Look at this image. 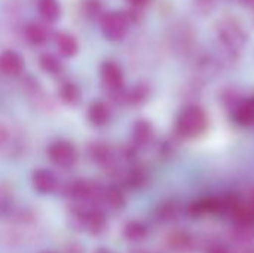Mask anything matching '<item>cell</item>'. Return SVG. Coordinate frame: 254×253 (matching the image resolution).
<instances>
[{
    "mask_svg": "<svg viewBox=\"0 0 254 253\" xmlns=\"http://www.w3.org/2000/svg\"><path fill=\"white\" fill-rule=\"evenodd\" d=\"M39 10L43 18L49 21H55L60 15V4L57 3V0H40Z\"/></svg>",
    "mask_w": 254,
    "mask_h": 253,
    "instance_id": "obj_17",
    "label": "cell"
},
{
    "mask_svg": "<svg viewBox=\"0 0 254 253\" xmlns=\"http://www.w3.org/2000/svg\"><path fill=\"white\" fill-rule=\"evenodd\" d=\"M80 215H82V219H83V222H85V225H86V228H88L89 233L100 234L104 230V227H106V218H104V215L100 210L91 209V210H85Z\"/></svg>",
    "mask_w": 254,
    "mask_h": 253,
    "instance_id": "obj_12",
    "label": "cell"
},
{
    "mask_svg": "<svg viewBox=\"0 0 254 253\" xmlns=\"http://www.w3.org/2000/svg\"><path fill=\"white\" fill-rule=\"evenodd\" d=\"M217 36L229 54H238L246 45V33L235 18H223L217 24Z\"/></svg>",
    "mask_w": 254,
    "mask_h": 253,
    "instance_id": "obj_2",
    "label": "cell"
},
{
    "mask_svg": "<svg viewBox=\"0 0 254 253\" xmlns=\"http://www.w3.org/2000/svg\"><path fill=\"white\" fill-rule=\"evenodd\" d=\"M31 183L33 188L40 192V194H51L57 189L58 186V179L55 177V174L49 170L45 169H39L33 173L31 176Z\"/></svg>",
    "mask_w": 254,
    "mask_h": 253,
    "instance_id": "obj_7",
    "label": "cell"
},
{
    "mask_svg": "<svg viewBox=\"0 0 254 253\" xmlns=\"http://www.w3.org/2000/svg\"><path fill=\"white\" fill-rule=\"evenodd\" d=\"M101 201L110 209H122L125 206V197L116 186H109L101 191Z\"/></svg>",
    "mask_w": 254,
    "mask_h": 253,
    "instance_id": "obj_14",
    "label": "cell"
},
{
    "mask_svg": "<svg viewBox=\"0 0 254 253\" xmlns=\"http://www.w3.org/2000/svg\"><path fill=\"white\" fill-rule=\"evenodd\" d=\"M244 253H254V248H252V246H246V248H244Z\"/></svg>",
    "mask_w": 254,
    "mask_h": 253,
    "instance_id": "obj_25",
    "label": "cell"
},
{
    "mask_svg": "<svg viewBox=\"0 0 254 253\" xmlns=\"http://www.w3.org/2000/svg\"><path fill=\"white\" fill-rule=\"evenodd\" d=\"M25 34H27V39L34 45H40L46 40V31L39 24H30L25 30Z\"/></svg>",
    "mask_w": 254,
    "mask_h": 253,
    "instance_id": "obj_19",
    "label": "cell"
},
{
    "mask_svg": "<svg viewBox=\"0 0 254 253\" xmlns=\"http://www.w3.org/2000/svg\"><path fill=\"white\" fill-rule=\"evenodd\" d=\"M101 191H98L97 185H94L89 180H83V179H76V180L70 182L68 186H67L68 195L73 197L74 200H79V201H85V200L94 198L97 194L101 197Z\"/></svg>",
    "mask_w": 254,
    "mask_h": 253,
    "instance_id": "obj_5",
    "label": "cell"
},
{
    "mask_svg": "<svg viewBox=\"0 0 254 253\" xmlns=\"http://www.w3.org/2000/svg\"><path fill=\"white\" fill-rule=\"evenodd\" d=\"M149 0H131V3L132 4H135V6H143V4H146Z\"/></svg>",
    "mask_w": 254,
    "mask_h": 253,
    "instance_id": "obj_24",
    "label": "cell"
},
{
    "mask_svg": "<svg viewBox=\"0 0 254 253\" xmlns=\"http://www.w3.org/2000/svg\"><path fill=\"white\" fill-rule=\"evenodd\" d=\"M250 204L254 207V192H253V195H252V201H250Z\"/></svg>",
    "mask_w": 254,
    "mask_h": 253,
    "instance_id": "obj_27",
    "label": "cell"
},
{
    "mask_svg": "<svg viewBox=\"0 0 254 253\" xmlns=\"http://www.w3.org/2000/svg\"><path fill=\"white\" fill-rule=\"evenodd\" d=\"M57 48L63 57H73L77 52V42L68 33H60L55 39Z\"/></svg>",
    "mask_w": 254,
    "mask_h": 253,
    "instance_id": "obj_15",
    "label": "cell"
},
{
    "mask_svg": "<svg viewBox=\"0 0 254 253\" xmlns=\"http://www.w3.org/2000/svg\"><path fill=\"white\" fill-rule=\"evenodd\" d=\"M124 236L129 242H141L147 236V228L141 222H138V221H131V222H128L125 225Z\"/></svg>",
    "mask_w": 254,
    "mask_h": 253,
    "instance_id": "obj_16",
    "label": "cell"
},
{
    "mask_svg": "<svg viewBox=\"0 0 254 253\" xmlns=\"http://www.w3.org/2000/svg\"><path fill=\"white\" fill-rule=\"evenodd\" d=\"M208 128V116L201 106H186L177 116L176 130L185 139H196Z\"/></svg>",
    "mask_w": 254,
    "mask_h": 253,
    "instance_id": "obj_1",
    "label": "cell"
},
{
    "mask_svg": "<svg viewBox=\"0 0 254 253\" xmlns=\"http://www.w3.org/2000/svg\"><path fill=\"white\" fill-rule=\"evenodd\" d=\"M208 253H235L231 248L225 246V245H214L208 249Z\"/></svg>",
    "mask_w": 254,
    "mask_h": 253,
    "instance_id": "obj_23",
    "label": "cell"
},
{
    "mask_svg": "<svg viewBox=\"0 0 254 253\" xmlns=\"http://www.w3.org/2000/svg\"><path fill=\"white\" fill-rule=\"evenodd\" d=\"M95 253H112L110 251H107V249H98Z\"/></svg>",
    "mask_w": 254,
    "mask_h": 253,
    "instance_id": "obj_26",
    "label": "cell"
},
{
    "mask_svg": "<svg viewBox=\"0 0 254 253\" xmlns=\"http://www.w3.org/2000/svg\"><path fill=\"white\" fill-rule=\"evenodd\" d=\"M167 243L170 249L176 251L177 253L190 252L195 246V240L188 231H173L167 237Z\"/></svg>",
    "mask_w": 254,
    "mask_h": 253,
    "instance_id": "obj_9",
    "label": "cell"
},
{
    "mask_svg": "<svg viewBox=\"0 0 254 253\" xmlns=\"http://www.w3.org/2000/svg\"><path fill=\"white\" fill-rule=\"evenodd\" d=\"M60 97L65 104H76L80 98V91L74 84H64L60 89Z\"/></svg>",
    "mask_w": 254,
    "mask_h": 253,
    "instance_id": "obj_18",
    "label": "cell"
},
{
    "mask_svg": "<svg viewBox=\"0 0 254 253\" xmlns=\"http://www.w3.org/2000/svg\"><path fill=\"white\" fill-rule=\"evenodd\" d=\"M174 215H176V207L173 204H165V206H162L159 218H162V219H173Z\"/></svg>",
    "mask_w": 254,
    "mask_h": 253,
    "instance_id": "obj_22",
    "label": "cell"
},
{
    "mask_svg": "<svg viewBox=\"0 0 254 253\" xmlns=\"http://www.w3.org/2000/svg\"><path fill=\"white\" fill-rule=\"evenodd\" d=\"M101 81L107 89L119 91L124 85V73L116 63L107 61L101 67Z\"/></svg>",
    "mask_w": 254,
    "mask_h": 253,
    "instance_id": "obj_6",
    "label": "cell"
},
{
    "mask_svg": "<svg viewBox=\"0 0 254 253\" xmlns=\"http://www.w3.org/2000/svg\"><path fill=\"white\" fill-rule=\"evenodd\" d=\"M144 97H146V89H144L143 86H135V88L127 95V100H128L129 103H140V101L144 100Z\"/></svg>",
    "mask_w": 254,
    "mask_h": 253,
    "instance_id": "obj_21",
    "label": "cell"
},
{
    "mask_svg": "<svg viewBox=\"0 0 254 253\" xmlns=\"http://www.w3.org/2000/svg\"><path fill=\"white\" fill-rule=\"evenodd\" d=\"M40 67H42L45 72H48V73H51V75H55V73L60 72L61 64H60V61H58V58H57L55 55H52V54H45V55H42V58H40Z\"/></svg>",
    "mask_w": 254,
    "mask_h": 253,
    "instance_id": "obj_20",
    "label": "cell"
},
{
    "mask_svg": "<svg viewBox=\"0 0 254 253\" xmlns=\"http://www.w3.org/2000/svg\"><path fill=\"white\" fill-rule=\"evenodd\" d=\"M0 70L4 75H18L22 70V60L16 52L4 51L0 54Z\"/></svg>",
    "mask_w": 254,
    "mask_h": 253,
    "instance_id": "obj_11",
    "label": "cell"
},
{
    "mask_svg": "<svg viewBox=\"0 0 254 253\" xmlns=\"http://www.w3.org/2000/svg\"><path fill=\"white\" fill-rule=\"evenodd\" d=\"M128 28V18L122 12H110L101 21L103 34L109 40H121Z\"/></svg>",
    "mask_w": 254,
    "mask_h": 253,
    "instance_id": "obj_3",
    "label": "cell"
},
{
    "mask_svg": "<svg viewBox=\"0 0 254 253\" xmlns=\"http://www.w3.org/2000/svg\"><path fill=\"white\" fill-rule=\"evenodd\" d=\"M48 157L51 158V161L60 167H70L74 164L77 154L74 146L70 142L65 140H58L54 142L49 148H48Z\"/></svg>",
    "mask_w": 254,
    "mask_h": 253,
    "instance_id": "obj_4",
    "label": "cell"
},
{
    "mask_svg": "<svg viewBox=\"0 0 254 253\" xmlns=\"http://www.w3.org/2000/svg\"><path fill=\"white\" fill-rule=\"evenodd\" d=\"M234 118L241 125H252L254 124V100H244L241 101L234 112Z\"/></svg>",
    "mask_w": 254,
    "mask_h": 253,
    "instance_id": "obj_13",
    "label": "cell"
},
{
    "mask_svg": "<svg viewBox=\"0 0 254 253\" xmlns=\"http://www.w3.org/2000/svg\"><path fill=\"white\" fill-rule=\"evenodd\" d=\"M155 136V128L153 125L146 121V119H140L134 124L132 127V143L138 148L147 146Z\"/></svg>",
    "mask_w": 254,
    "mask_h": 253,
    "instance_id": "obj_8",
    "label": "cell"
},
{
    "mask_svg": "<svg viewBox=\"0 0 254 253\" xmlns=\"http://www.w3.org/2000/svg\"><path fill=\"white\" fill-rule=\"evenodd\" d=\"M88 118L95 127L106 125L110 119V109L104 101H94L88 109Z\"/></svg>",
    "mask_w": 254,
    "mask_h": 253,
    "instance_id": "obj_10",
    "label": "cell"
}]
</instances>
